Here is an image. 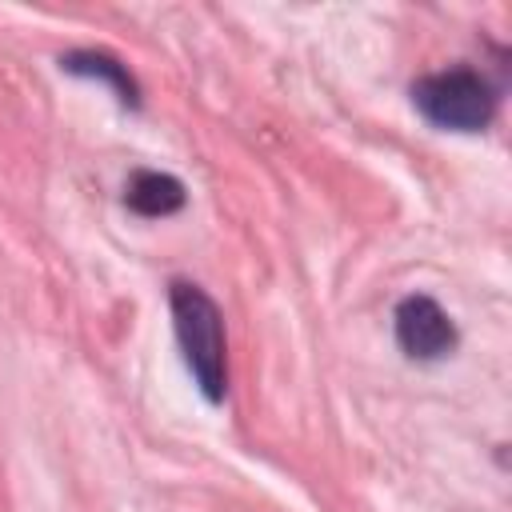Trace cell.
<instances>
[{"label": "cell", "instance_id": "1", "mask_svg": "<svg viewBox=\"0 0 512 512\" xmlns=\"http://www.w3.org/2000/svg\"><path fill=\"white\" fill-rule=\"evenodd\" d=\"M168 304H172V324H176V340L184 348L188 372L196 376L204 400L220 404L224 400V320L220 308L212 304V296L188 280H176L168 288Z\"/></svg>", "mask_w": 512, "mask_h": 512}, {"label": "cell", "instance_id": "2", "mask_svg": "<svg viewBox=\"0 0 512 512\" xmlns=\"http://www.w3.org/2000/svg\"><path fill=\"white\" fill-rule=\"evenodd\" d=\"M412 104L420 108L428 124L452 128V132H480L496 112V96L488 80L472 68H448V72H432L416 80Z\"/></svg>", "mask_w": 512, "mask_h": 512}, {"label": "cell", "instance_id": "3", "mask_svg": "<svg viewBox=\"0 0 512 512\" xmlns=\"http://www.w3.org/2000/svg\"><path fill=\"white\" fill-rule=\"evenodd\" d=\"M396 340L416 360H440L456 348V328L432 296H404L396 304Z\"/></svg>", "mask_w": 512, "mask_h": 512}, {"label": "cell", "instance_id": "4", "mask_svg": "<svg viewBox=\"0 0 512 512\" xmlns=\"http://www.w3.org/2000/svg\"><path fill=\"white\" fill-rule=\"evenodd\" d=\"M184 200H188L184 184H180L176 176H168V172H152V168L132 172L128 188H124V204H128L136 216H148V220L180 212Z\"/></svg>", "mask_w": 512, "mask_h": 512}, {"label": "cell", "instance_id": "5", "mask_svg": "<svg viewBox=\"0 0 512 512\" xmlns=\"http://www.w3.org/2000/svg\"><path fill=\"white\" fill-rule=\"evenodd\" d=\"M60 68L72 72V76H88V80L112 84L116 96H120V104H136V100H140L136 80L128 76V68H124L120 60L104 56V52H68V56H60Z\"/></svg>", "mask_w": 512, "mask_h": 512}]
</instances>
